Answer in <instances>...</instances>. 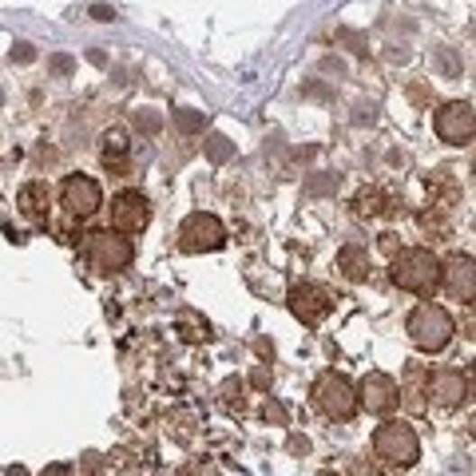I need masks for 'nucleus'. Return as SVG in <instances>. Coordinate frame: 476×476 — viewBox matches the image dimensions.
<instances>
[{"instance_id":"28","label":"nucleus","mask_w":476,"mask_h":476,"mask_svg":"<svg viewBox=\"0 0 476 476\" xmlns=\"http://www.w3.org/2000/svg\"><path fill=\"white\" fill-rule=\"evenodd\" d=\"M310 444H306V436H290V453H306Z\"/></svg>"},{"instance_id":"3","label":"nucleus","mask_w":476,"mask_h":476,"mask_svg":"<svg viewBox=\"0 0 476 476\" xmlns=\"http://www.w3.org/2000/svg\"><path fill=\"white\" fill-rule=\"evenodd\" d=\"M373 453L381 464L389 469H413L421 461V441H416V429L405 421H381L373 429Z\"/></svg>"},{"instance_id":"11","label":"nucleus","mask_w":476,"mask_h":476,"mask_svg":"<svg viewBox=\"0 0 476 476\" xmlns=\"http://www.w3.org/2000/svg\"><path fill=\"white\" fill-rule=\"evenodd\" d=\"M330 306H334V298L314 282H302V286H294L290 290V314L302 325H317L325 314H330Z\"/></svg>"},{"instance_id":"27","label":"nucleus","mask_w":476,"mask_h":476,"mask_svg":"<svg viewBox=\"0 0 476 476\" xmlns=\"http://www.w3.org/2000/svg\"><path fill=\"white\" fill-rule=\"evenodd\" d=\"M68 472H72V469H68V464H52V469H44L40 476H68Z\"/></svg>"},{"instance_id":"22","label":"nucleus","mask_w":476,"mask_h":476,"mask_svg":"<svg viewBox=\"0 0 476 476\" xmlns=\"http://www.w3.org/2000/svg\"><path fill=\"white\" fill-rule=\"evenodd\" d=\"M48 68H52L56 76H72V72H76V60H72V56H64V52H56L52 60H48Z\"/></svg>"},{"instance_id":"4","label":"nucleus","mask_w":476,"mask_h":476,"mask_svg":"<svg viewBox=\"0 0 476 476\" xmlns=\"http://www.w3.org/2000/svg\"><path fill=\"white\" fill-rule=\"evenodd\" d=\"M314 405H317V413H325L330 421H353V413L362 409V405H357L353 381L345 373H334V370L314 381Z\"/></svg>"},{"instance_id":"13","label":"nucleus","mask_w":476,"mask_h":476,"mask_svg":"<svg viewBox=\"0 0 476 476\" xmlns=\"http://www.w3.org/2000/svg\"><path fill=\"white\" fill-rule=\"evenodd\" d=\"M441 282L456 302H472L476 298V270L469 254H453L449 262H441Z\"/></svg>"},{"instance_id":"30","label":"nucleus","mask_w":476,"mask_h":476,"mask_svg":"<svg viewBox=\"0 0 476 476\" xmlns=\"http://www.w3.org/2000/svg\"><path fill=\"white\" fill-rule=\"evenodd\" d=\"M8 476H28L24 469H8Z\"/></svg>"},{"instance_id":"10","label":"nucleus","mask_w":476,"mask_h":476,"mask_svg":"<svg viewBox=\"0 0 476 476\" xmlns=\"http://www.w3.org/2000/svg\"><path fill=\"white\" fill-rule=\"evenodd\" d=\"M60 198H64L68 215L76 218H87L99 211V203H104V191H99V183L92 175H68L64 187H60Z\"/></svg>"},{"instance_id":"20","label":"nucleus","mask_w":476,"mask_h":476,"mask_svg":"<svg viewBox=\"0 0 476 476\" xmlns=\"http://www.w3.org/2000/svg\"><path fill=\"white\" fill-rule=\"evenodd\" d=\"M175 127H178V132H187V135H195V132H203V127H206V115L203 112H191V107H178V112H175Z\"/></svg>"},{"instance_id":"2","label":"nucleus","mask_w":476,"mask_h":476,"mask_svg":"<svg viewBox=\"0 0 476 476\" xmlns=\"http://www.w3.org/2000/svg\"><path fill=\"white\" fill-rule=\"evenodd\" d=\"M405 334H409V342L416 345V350H425V353H441L444 345L453 342L456 322H453V314L444 310V306H436V302H421L409 317H405Z\"/></svg>"},{"instance_id":"23","label":"nucleus","mask_w":476,"mask_h":476,"mask_svg":"<svg viewBox=\"0 0 476 476\" xmlns=\"http://www.w3.org/2000/svg\"><path fill=\"white\" fill-rule=\"evenodd\" d=\"M32 56H36V52H32V44H24V40H20V44H13V60H20V64H28Z\"/></svg>"},{"instance_id":"6","label":"nucleus","mask_w":476,"mask_h":476,"mask_svg":"<svg viewBox=\"0 0 476 476\" xmlns=\"http://www.w3.org/2000/svg\"><path fill=\"white\" fill-rule=\"evenodd\" d=\"M223 243H226V226L218 223L215 215H206V211L187 215V218H183V226H178V246H183L187 254L218 251Z\"/></svg>"},{"instance_id":"1","label":"nucleus","mask_w":476,"mask_h":476,"mask_svg":"<svg viewBox=\"0 0 476 476\" xmlns=\"http://www.w3.org/2000/svg\"><path fill=\"white\" fill-rule=\"evenodd\" d=\"M389 278L397 290H409L416 298H433L441 286V258L429 246H409V251H397L389 262Z\"/></svg>"},{"instance_id":"9","label":"nucleus","mask_w":476,"mask_h":476,"mask_svg":"<svg viewBox=\"0 0 476 476\" xmlns=\"http://www.w3.org/2000/svg\"><path fill=\"white\" fill-rule=\"evenodd\" d=\"M151 223V203L143 191H119L112 198V226L119 234H135Z\"/></svg>"},{"instance_id":"8","label":"nucleus","mask_w":476,"mask_h":476,"mask_svg":"<svg viewBox=\"0 0 476 476\" xmlns=\"http://www.w3.org/2000/svg\"><path fill=\"white\" fill-rule=\"evenodd\" d=\"M353 389H357V405H365V413L385 416L389 409H397V377L389 373H381V370L365 373Z\"/></svg>"},{"instance_id":"15","label":"nucleus","mask_w":476,"mask_h":476,"mask_svg":"<svg viewBox=\"0 0 476 476\" xmlns=\"http://www.w3.org/2000/svg\"><path fill=\"white\" fill-rule=\"evenodd\" d=\"M337 266H342V274L350 278V282H365V278H370V254H365L362 246H342Z\"/></svg>"},{"instance_id":"14","label":"nucleus","mask_w":476,"mask_h":476,"mask_svg":"<svg viewBox=\"0 0 476 476\" xmlns=\"http://www.w3.org/2000/svg\"><path fill=\"white\" fill-rule=\"evenodd\" d=\"M16 206L24 218H32V223H48V187L44 183H24L16 195Z\"/></svg>"},{"instance_id":"24","label":"nucleus","mask_w":476,"mask_h":476,"mask_svg":"<svg viewBox=\"0 0 476 476\" xmlns=\"http://www.w3.org/2000/svg\"><path fill=\"white\" fill-rule=\"evenodd\" d=\"M266 421H278V425H286V409L278 401H270L266 405Z\"/></svg>"},{"instance_id":"25","label":"nucleus","mask_w":476,"mask_h":476,"mask_svg":"<svg viewBox=\"0 0 476 476\" xmlns=\"http://www.w3.org/2000/svg\"><path fill=\"white\" fill-rule=\"evenodd\" d=\"M139 127H143V132H159V115H151V112H139Z\"/></svg>"},{"instance_id":"19","label":"nucleus","mask_w":476,"mask_h":476,"mask_svg":"<svg viewBox=\"0 0 476 476\" xmlns=\"http://www.w3.org/2000/svg\"><path fill=\"white\" fill-rule=\"evenodd\" d=\"M178 334H183V342H203V337H211V325L198 322L195 314H178Z\"/></svg>"},{"instance_id":"21","label":"nucleus","mask_w":476,"mask_h":476,"mask_svg":"<svg viewBox=\"0 0 476 476\" xmlns=\"http://www.w3.org/2000/svg\"><path fill=\"white\" fill-rule=\"evenodd\" d=\"M206 155H211L215 163H226V159L234 155L231 139H226V135H211V139H206Z\"/></svg>"},{"instance_id":"18","label":"nucleus","mask_w":476,"mask_h":476,"mask_svg":"<svg viewBox=\"0 0 476 476\" xmlns=\"http://www.w3.org/2000/svg\"><path fill=\"white\" fill-rule=\"evenodd\" d=\"M127 159V135L124 132H107L104 135V163L107 167H119Z\"/></svg>"},{"instance_id":"32","label":"nucleus","mask_w":476,"mask_h":476,"mask_svg":"<svg viewBox=\"0 0 476 476\" xmlns=\"http://www.w3.org/2000/svg\"><path fill=\"white\" fill-rule=\"evenodd\" d=\"M0 99H5V92H0Z\"/></svg>"},{"instance_id":"7","label":"nucleus","mask_w":476,"mask_h":476,"mask_svg":"<svg viewBox=\"0 0 476 476\" xmlns=\"http://www.w3.org/2000/svg\"><path fill=\"white\" fill-rule=\"evenodd\" d=\"M433 132H436L441 143H453V147L472 143V132H476L472 104L469 99H453V104H444L441 112L433 115Z\"/></svg>"},{"instance_id":"12","label":"nucleus","mask_w":476,"mask_h":476,"mask_svg":"<svg viewBox=\"0 0 476 476\" xmlns=\"http://www.w3.org/2000/svg\"><path fill=\"white\" fill-rule=\"evenodd\" d=\"M425 389L433 393L436 405H444V409H456V405L469 401V377L461 370H433L425 377Z\"/></svg>"},{"instance_id":"26","label":"nucleus","mask_w":476,"mask_h":476,"mask_svg":"<svg viewBox=\"0 0 476 476\" xmlns=\"http://www.w3.org/2000/svg\"><path fill=\"white\" fill-rule=\"evenodd\" d=\"M92 16H96V20H115V8H107V5H92Z\"/></svg>"},{"instance_id":"31","label":"nucleus","mask_w":476,"mask_h":476,"mask_svg":"<svg viewBox=\"0 0 476 476\" xmlns=\"http://www.w3.org/2000/svg\"><path fill=\"white\" fill-rule=\"evenodd\" d=\"M317 476H342V472H330V469H325V472H317Z\"/></svg>"},{"instance_id":"5","label":"nucleus","mask_w":476,"mask_h":476,"mask_svg":"<svg viewBox=\"0 0 476 476\" xmlns=\"http://www.w3.org/2000/svg\"><path fill=\"white\" fill-rule=\"evenodd\" d=\"M84 258L92 262V270L115 274V270H127V266H132L135 246L127 243L119 231L115 234L112 231H96V234H87V243H84Z\"/></svg>"},{"instance_id":"17","label":"nucleus","mask_w":476,"mask_h":476,"mask_svg":"<svg viewBox=\"0 0 476 476\" xmlns=\"http://www.w3.org/2000/svg\"><path fill=\"white\" fill-rule=\"evenodd\" d=\"M389 203L393 198L385 195V191H377V187H370V191H362L357 195V215H365V218H373V215H381V211H389Z\"/></svg>"},{"instance_id":"16","label":"nucleus","mask_w":476,"mask_h":476,"mask_svg":"<svg viewBox=\"0 0 476 476\" xmlns=\"http://www.w3.org/2000/svg\"><path fill=\"white\" fill-rule=\"evenodd\" d=\"M397 401H405V409L413 413H425V373L416 365L405 377V385H397Z\"/></svg>"},{"instance_id":"29","label":"nucleus","mask_w":476,"mask_h":476,"mask_svg":"<svg viewBox=\"0 0 476 476\" xmlns=\"http://www.w3.org/2000/svg\"><path fill=\"white\" fill-rule=\"evenodd\" d=\"M84 469H87V472H96V469H99V456H96V453H87V456H84Z\"/></svg>"}]
</instances>
